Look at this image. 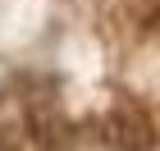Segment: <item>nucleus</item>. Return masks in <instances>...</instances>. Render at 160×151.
<instances>
[{"mask_svg": "<svg viewBox=\"0 0 160 151\" xmlns=\"http://www.w3.org/2000/svg\"><path fill=\"white\" fill-rule=\"evenodd\" d=\"M105 138L119 151H147L156 142V128H151L147 110H137L133 101H114L110 114H105Z\"/></svg>", "mask_w": 160, "mask_h": 151, "instance_id": "obj_1", "label": "nucleus"}, {"mask_svg": "<svg viewBox=\"0 0 160 151\" xmlns=\"http://www.w3.org/2000/svg\"><path fill=\"white\" fill-rule=\"evenodd\" d=\"M32 128H37L32 138H37L41 147H50V151H60L64 142H69V138H64L69 128H64V119H60V114H55V110H50V105H46V110H41V105H37V110H32Z\"/></svg>", "mask_w": 160, "mask_h": 151, "instance_id": "obj_2", "label": "nucleus"}]
</instances>
